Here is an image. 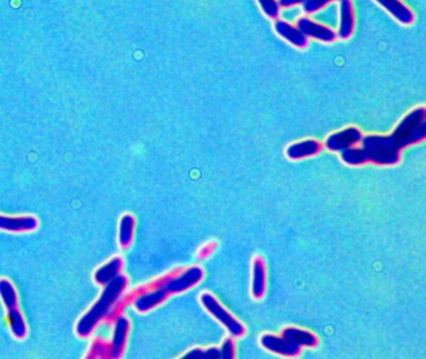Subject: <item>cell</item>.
Segmentation results:
<instances>
[{
	"mask_svg": "<svg viewBox=\"0 0 426 359\" xmlns=\"http://www.w3.org/2000/svg\"><path fill=\"white\" fill-rule=\"evenodd\" d=\"M261 346L265 349L271 351L273 353L282 354L293 357L301 352V346L295 342L290 341L285 337H275V335H264L260 339Z\"/></svg>",
	"mask_w": 426,
	"mask_h": 359,
	"instance_id": "30bf717a",
	"label": "cell"
},
{
	"mask_svg": "<svg viewBox=\"0 0 426 359\" xmlns=\"http://www.w3.org/2000/svg\"><path fill=\"white\" fill-rule=\"evenodd\" d=\"M200 302H201V305H204L206 311L215 316L216 319L222 323L225 328H228L230 335H235V337H241L245 333V329L241 326V323L238 322L231 314H229L228 312L225 311L222 305H219V302L211 294L203 293L200 296Z\"/></svg>",
	"mask_w": 426,
	"mask_h": 359,
	"instance_id": "277c9868",
	"label": "cell"
},
{
	"mask_svg": "<svg viewBox=\"0 0 426 359\" xmlns=\"http://www.w3.org/2000/svg\"><path fill=\"white\" fill-rule=\"evenodd\" d=\"M266 287L265 263L261 258L257 257L252 263V296L254 298H261L264 296Z\"/></svg>",
	"mask_w": 426,
	"mask_h": 359,
	"instance_id": "2e32d148",
	"label": "cell"
},
{
	"mask_svg": "<svg viewBox=\"0 0 426 359\" xmlns=\"http://www.w3.org/2000/svg\"><path fill=\"white\" fill-rule=\"evenodd\" d=\"M113 324H114V335L110 342V358L118 359L123 357L125 351L130 323L128 321V318L121 314L115 319Z\"/></svg>",
	"mask_w": 426,
	"mask_h": 359,
	"instance_id": "52a82bcc",
	"label": "cell"
},
{
	"mask_svg": "<svg viewBox=\"0 0 426 359\" xmlns=\"http://www.w3.org/2000/svg\"><path fill=\"white\" fill-rule=\"evenodd\" d=\"M123 268V258L121 257H113L110 261L105 263L100 268L96 269L94 273V280L99 286H107L109 282L114 280L121 274Z\"/></svg>",
	"mask_w": 426,
	"mask_h": 359,
	"instance_id": "9a60e30c",
	"label": "cell"
},
{
	"mask_svg": "<svg viewBox=\"0 0 426 359\" xmlns=\"http://www.w3.org/2000/svg\"><path fill=\"white\" fill-rule=\"evenodd\" d=\"M282 337L288 338L290 341L295 342L299 346L306 347H315L318 344V338L315 335L299 328H287L282 330Z\"/></svg>",
	"mask_w": 426,
	"mask_h": 359,
	"instance_id": "ffe728a7",
	"label": "cell"
},
{
	"mask_svg": "<svg viewBox=\"0 0 426 359\" xmlns=\"http://www.w3.org/2000/svg\"><path fill=\"white\" fill-rule=\"evenodd\" d=\"M201 278H203V270L199 267H192L181 273H178L174 270V273L170 275V278L167 282L162 283L160 288L168 296H170L175 293L184 292L186 289L192 288V286L199 283Z\"/></svg>",
	"mask_w": 426,
	"mask_h": 359,
	"instance_id": "5b68a950",
	"label": "cell"
},
{
	"mask_svg": "<svg viewBox=\"0 0 426 359\" xmlns=\"http://www.w3.org/2000/svg\"><path fill=\"white\" fill-rule=\"evenodd\" d=\"M129 280L126 278V275L121 273L112 282H109L107 286H104L105 288L100 297L91 310L79 319L75 326V332L80 338L91 337L94 329L99 326V323L107 318L115 302L119 299L123 293L125 292Z\"/></svg>",
	"mask_w": 426,
	"mask_h": 359,
	"instance_id": "6da1fadb",
	"label": "cell"
},
{
	"mask_svg": "<svg viewBox=\"0 0 426 359\" xmlns=\"http://www.w3.org/2000/svg\"><path fill=\"white\" fill-rule=\"evenodd\" d=\"M305 0H277L279 6L282 8H291V6H298V4H303Z\"/></svg>",
	"mask_w": 426,
	"mask_h": 359,
	"instance_id": "d4e9b609",
	"label": "cell"
},
{
	"mask_svg": "<svg viewBox=\"0 0 426 359\" xmlns=\"http://www.w3.org/2000/svg\"><path fill=\"white\" fill-rule=\"evenodd\" d=\"M378 4L383 6L386 12L390 14L402 24L410 25L414 23V13L410 10L400 0H375Z\"/></svg>",
	"mask_w": 426,
	"mask_h": 359,
	"instance_id": "7c38bea8",
	"label": "cell"
},
{
	"mask_svg": "<svg viewBox=\"0 0 426 359\" xmlns=\"http://www.w3.org/2000/svg\"><path fill=\"white\" fill-rule=\"evenodd\" d=\"M425 137L426 109L424 107L411 110L408 116H404V119L391 135V138L400 149L419 143Z\"/></svg>",
	"mask_w": 426,
	"mask_h": 359,
	"instance_id": "3957f363",
	"label": "cell"
},
{
	"mask_svg": "<svg viewBox=\"0 0 426 359\" xmlns=\"http://www.w3.org/2000/svg\"><path fill=\"white\" fill-rule=\"evenodd\" d=\"M6 322H8V326L14 338H17L18 341L24 339L28 333V327H26L24 316L19 308L13 310V311H6Z\"/></svg>",
	"mask_w": 426,
	"mask_h": 359,
	"instance_id": "d6986e66",
	"label": "cell"
},
{
	"mask_svg": "<svg viewBox=\"0 0 426 359\" xmlns=\"http://www.w3.org/2000/svg\"><path fill=\"white\" fill-rule=\"evenodd\" d=\"M85 358L110 359V342L104 338H96Z\"/></svg>",
	"mask_w": 426,
	"mask_h": 359,
	"instance_id": "7402d4cb",
	"label": "cell"
},
{
	"mask_svg": "<svg viewBox=\"0 0 426 359\" xmlns=\"http://www.w3.org/2000/svg\"><path fill=\"white\" fill-rule=\"evenodd\" d=\"M276 33L285 39L288 43L294 45L296 48H305L307 47V38L301 33V29L295 25L290 24L285 20L276 19L274 23Z\"/></svg>",
	"mask_w": 426,
	"mask_h": 359,
	"instance_id": "8fae6325",
	"label": "cell"
},
{
	"mask_svg": "<svg viewBox=\"0 0 426 359\" xmlns=\"http://www.w3.org/2000/svg\"><path fill=\"white\" fill-rule=\"evenodd\" d=\"M331 1H335V0H305L303 3V10L306 14H312V13L321 10L328 4H330Z\"/></svg>",
	"mask_w": 426,
	"mask_h": 359,
	"instance_id": "cb8c5ba5",
	"label": "cell"
},
{
	"mask_svg": "<svg viewBox=\"0 0 426 359\" xmlns=\"http://www.w3.org/2000/svg\"><path fill=\"white\" fill-rule=\"evenodd\" d=\"M363 162H372L376 165H395L400 158V148L391 135H369L363 139L360 148Z\"/></svg>",
	"mask_w": 426,
	"mask_h": 359,
	"instance_id": "7a4b0ae2",
	"label": "cell"
},
{
	"mask_svg": "<svg viewBox=\"0 0 426 359\" xmlns=\"http://www.w3.org/2000/svg\"><path fill=\"white\" fill-rule=\"evenodd\" d=\"M361 142L360 130L354 127L342 129L326 139V148L333 152H342Z\"/></svg>",
	"mask_w": 426,
	"mask_h": 359,
	"instance_id": "9c48e42d",
	"label": "cell"
},
{
	"mask_svg": "<svg viewBox=\"0 0 426 359\" xmlns=\"http://www.w3.org/2000/svg\"><path fill=\"white\" fill-rule=\"evenodd\" d=\"M184 358H234V343L231 339H227L224 342L222 347L220 349L218 348H209V349H192V352L184 354Z\"/></svg>",
	"mask_w": 426,
	"mask_h": 359,
	"instance_id": "5bb4252c",
	"label": "cell"
},
{
	"mask_svg": "<svg viewBox=\"0 0 426 359\" xmlns=\"http://www.w3.org/2000/svg\"><path fill=\"white\" fill-rule=\"evenodd\" d=\"M0 299L6 307V311L18 310L19 298L18 293L12 284V282L8 280H0Z\"/></svg>",
	"mask_w": 426,
	"mask_h": 359,
	"instance_id": "44dd1931",
	"label": "cell"
},
{
	"mask_svg": "<svg viewBox=\"0 0 426 359\" xmlns=\"http://www.w3.org/2000/svg\"><path fill=\"white\" fill-rule=\"evenodd\" d=\"M321 144L317 140H304L289 146L287 154L290 159H303L312 157L314 154L320 152Z\"/></svg>",
	"mask_w": 426,
	"mask_h": 359,
	"instance_id": "e0dca14e",
	"label": "cell"
},
{
	"mask_svg": "<svg viewBox=\"0 0 426 359\" xmlns=\"http://www.w3.org/2000/svg\"><path fill=\"white\" fill-rule=\"evenodd\" d=\"M298 28L306 38H314L324 43H331L336 39V33L331 28L317 23L306 17H303L298 20Z\"/></svg>",
	"mask_w": 426,
	"mask_h": 359,
	"instance_id": "ba28073f",
	"label": "cell"
},
{
	"mask_svg": "<svg viewBox=\"0 0 426 359\" xmlns=\"http://www.w3.org/2000/svg\"><path fill=\"white\" fill-rule=\"evenodd\" d=\"M355 26L354 8L351 0H340V24L336 37L342 40L351 37Z\"/></svg>",
	"mask_w": 426,
	"mask_h": 359,
	"instance_id": "4fadbf2b",
	"label": "cell"
},
{
	"mask_svg": "<svg viewBox=\"0 0 426 359\" xmlns=\"http://www.w3.org/2000/svg\"><path fill=\"white\" fill-rule=\"evenodd\" d=\"M39 227V220L34 215H4L0 214V231L9 233H28Z\"/></svg>",
	"mask_w": 426,
	"mask_h": 359,
	"instance_id": "8992f818",
	"label": "cell"
},
{
	"mask_svg": "<svg viewBox=\"0 0 426 359\" xmlns=\"http://www.w3.org/2000/svg\"><path fill=\"white\" fill-rule=\"evenodd\" d=\"M259 6L266 17L271 19H277L280 13V6L276 0H258Z\"/></svg>",
	"mask_w": 426,
	"mask_h": 359,
	"instance_id": "603a6c76",
	"label": "cell"
},
{
	"mask_svg": "<svg viewBox=\"0 0 426 359\" xmlns=\"http://www.w3.org/2000/svg\"><path fill=\"white\" fill-rule=\"evenodd\" d=\"M215 248V243L208 244V245H205L203 250H200V253H199V257L200 258H205V257L209 256L213 250Z\"/></svg>",
	"mask_w": 426,
	"mask_h": 359,
	"instance_id": "484cf974",
	"label": "cell"
},
{
	"mask_svg": "<svg viewBox=\"0 0 426 359\" xmlns=\"http://www.w3.org/2000/svg\"><path fill=\"white\" fill-rule=\"evenodd\" d=\"M135 229V218L132 214H124L119 222V231H118V242L123 250H126L132 245Z\"/></svg>",
	"mask_w": 426,
	"mask_h": 359,
	"instance_id": "ac0fdd59",
	"label": "cell"
}]
</instances>
